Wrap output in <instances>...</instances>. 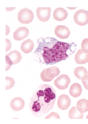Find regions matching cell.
Listing matches in <instances>:
<instances>
[{"label": "cell", "mask_w": 88, "mask_h": 124, "mask_svg": "<svg viewBox=\"0 0 88 124\" xmlns=\"http://www.w3.org/2000/svg\"><path fill=\"white\" fill-rule=\"evenodd\" d=\"M34 46L33 40L28 39L22 42L21 46V50L25 54H29L32 52L34 48Z\"/></svg>", "instance_id": "cell-15"}, {"label": "cell", "mask_w": 88, "mask_h": 124, "mask_svg": "<svg viewBox=\"0 0 88 124\" xmlns=\"http://www.w3.org/2000/svg\"><path fill=\"white\" fill-rule=\"evenodd\" d=\"M86 119H88V114L87 116V117H86Z\"/></svg>", "instance_id": "cell-25"}, {"label": "cell", "mask_w": 88, "mask_h": 124, "mask_svg": "<svg viewBox=\"0 0 88 124\" xmlns=\"http://www.w3.org/2000/svg\"><path fill=\"white\" fill-rule=\"evenodd\" d=\"M50 118H56V119H60L59 115L55 112H53L49 114L48 116L45 117V119H50Z\"/></svg>", "instance_id": "cell-23"}, {"label": "cell", "mask_w": 88, "mask_h": 124, "mask_svg": "<svg viewBox=\"0 0 88 124\" xmlns=\"http://www.w3.org/2000/svg\"><path fill=\"white\" fill-rule=\"evenodd\" d=\"M78 110L81 113L83 114L88 111V100L82 99L78 101L76 104Z\"/></svg>", "instance_id": "cell-17"}, {"label": "cell", "mask_w": 88, "mask_h": 124, "mask_svg": "<svg viewBox=\"0 0 88 124\" xmlns=\"http://www.w3.org/2000/svg\"><path fill=\"white\" fill-rule=\"evenodd\" d=\"M82 92L81 86L78 83H74L73 84L70 88V94L73 97H79L82 93Z\"/></svg>", "instance_id": "cell-16"}, {"label": "cell", "mask_w": 88, "mask_h": 124, "mask_svg": "<svg viewBox=\"0 0 88 124\" xmlns=\"http://www.w3.org/2000/svg\"><path fill=\"white\" fill-rule=\"evenodd\" d=\"M15 84V81L12 78H6V90H8L13 87Z\"/></svg>", "instance_id": "cell-20"}, {"label": "cell", "mask_w": 88, "mask_h": 124, "mask_svg": "<svg viewBox=\"0 0 88 124\" xmlns=\"http://www.w3.org/2000/svg\"><path fill=\"white\" fill-rule=\"evenodd\" d=\"M81 50L85 53H88V38L83 40L81 44Z\"/></svg>", "instance_id": "cell-21"}, {"label": "cell", "mask_w": 88, "mask_h": 124, "mask_svg": "<svg viewBox=\"0 0 88 124\" xmlns=\"http://www.w3.org/2000/svg\"><path fill=\"white\" fill-rule=\"evenodd\" d=\"M22 55L17 50L11 51L6 55V70L9 69L11 65H14L19 63L22 59Z\"/></svg>", "instance_id": "cell-4"}, {"label": "cell", "mask_w": 88, "mask_h": 124, "mask_svg": "<svg viewBox=\"0 0 88 124\" xmlns=\"http://www.w3.org/2000/svg\"><path fill=\"white\" fill-rule=\"evenodd\" d=\"M74 73L76 78L78 79H82L84 76L88 75V73L86 68L83 67H77L75 69Z\"/></svg>", "instance_id": "cell-19"}, {"label": "cell", "mask_w": 88, "mask_h": 124, "mask_svg": "<svg viewBox=\"0 0 88 124\" xmlns=\"http://www.w3.org/2000/svg\"><path fill=\"white\" fill-rule=\"evenodd\" d=\"M55 35L61 39H67L71 34L69 29L64 25H58L56 27L55 30Z\"/></svg>", "instance_id": "cell-9"}, {"label": "cell", "mask_w": 88, "mask_h": 124, "mask_svg": "<svg viewBox=\"0 0 88 124\" xmlns=\"http://www.w3.org/2000/svg\"><path fill=\"white\" fill-rule=\"evenodd\" d=\"M6 52L9 51L11 48V44L10 42L6 39Z\"/></svg>", "instance_id": "cell-24"}, {"label": "cell", "mask_w": 88, "mask_h": 124, "mask_svg": "<svg viewBox=\"0 0 88 124\" xmlns=\"http://www.w3.org/2000/svg\"><path fill=\"white\" fill-rule=\"evenodd\" d=\"M51 11L50 7H38L36 10L37 18L42 22H47L50 19Z\"/></svg>", "instance_id": "cell-8"}, {"label": "cell", "mask_w": 88, "mask_h": 124, "mask_svg": "<svg viewBox=\"0 0 88 124\" xmlns=\"http://www.w3.org/2000/svg\"><path fill=\"white\" fill-rule=\"evenodd\" d=\"M53 17L55 20L59 21H62L66 19L68 17L67 11L66 9L58 8L53 12Z\"/></svg>", "instance_id": "cell-13"}, {"label": "cell", "mask_w": 88, "mask_h": 124, "mask_svg": "<svg viewBox=\"0 0 88 124\" xmlns=\"http://www.w3.org/2000/svg\"><path fill=\"white\" fill-rule=\"evenodd\" d=\"M82 83L85 89L88 90V75L83 77L82 79Z\"/></svg>", "instance_id": "cell-22"}, {"label": "cell", "mask_w": 88, "mask_h": 124, "mask_svg": "<svg viewBox=\"0 0 88 124\" xmlns=\"http://www.w3.org/2000/svg\"><path fill=\"white\" fill-rule=\"evenodd\" d=\"M75 60L78 64H85L88 62V53H85L80 49L75 56Z\"/></svg>", "instance_id": "cell-14"}, {"label": "cell", "mask_w": 88, "mask_h": 124, "mask_svg": "<svg viewBox=\"0 0 88 124\" xmlns=\"http://www.w3.org/2000/svg\"><path fill=\"white\" fill-rule=\"evenodd\" d=\"M39 47H41L43 61L47 64H53L65 60L76 50L74 43L69 44L53 38L43 39Z\"/></svg>", "instance_id": "cell-1"}, {"label": "cell", "mask_w": 88, "mask_h": 124, "mask_svg": "<svg viewBox=\"0 0 88 124\" xmlns=\"http://www.w3.org/2000/svg\"><path fill=\"white\" fill-rule=\"evenodd\" d=\"M56 93L52 86L43 84L35 91L30 99V109L32 115L40 117L50 112L55 104Z\"/></svg>", "instance_id": "cell-2"}, {"label": "cell", "mask_w": 88, "mask_h": 124, "mask_svg": "<svg viewBox=\"0 0 88 124\" xmlns=\"http://www.w3.org/2000/svg\"><path fill=\"white\" fill-rule=\"evenodd\" d=\"M71 104V99L67 95H61L58 98L57 106L61 110H67Z\"/></svg>", "instance_id": "cell-10"}, {"label": "cell", "mask_w": 88, "mask_h": 124, "mask_svg": "<svg viewBox=\"0 0 88 124\" xmlns=\"http://www.w3.org/2000/svg\"><path fill=\"white\" fill-rule=\"evenodd\" d=\"M83 114L79 112L76 107H72L69 112L68 116L70 119H81L83 117Z\"/></svg>", "instance_id": "cell-18"}, {"label": "cell", "mask_w": 88, "mask_h": 124, "mask_svg": "<svg viewBox=\"0 0 88 124\" xmlns=\"http://www.w3.org/2000/svg\"><path fill=\"white\" fill-rule=\"evenodd\" d=\"M59 68L52 66L44 70L40 74V77L44 82H50L60 73Z\"/></svg>", "instance_id": "cell-3"}, {"label": "cell", "mask_w": 88, "mask_h": 124, "mask_svg": "<svg viewBox=\"0 0 88 124\" xmlns=\"http://www.w3.org/2000/svg\"><path fill=\"white\" fill-rule=\"evenodd\" d=\"M34 18L33 12L27 8H24L19 11L18 14V19L23 24H28L31 23Z\"/></svg>", "instance_id": "cell-5"}, {"label": "cell", "mask_w": 88, "mask_h": 124, "mask_svg": "<svg viewBox=\"0 0 88 124\" xmlns=\"http://www.w3.org/2000/svg\"><path fill=\"white\" fill-rule=\"evenodd\" d=\"M74 20L76 24L81 26H85L88 23V12L84 9L77 11L74 16Z\"/></svg>", "instance_id": "cell-6"}, {"label": "cell", "mask_w": 88, "mask_h": 124, "mask_svg": "<svg viewBox=\"0 0 88 124\" xmlns=\"http://www.w3.org/2000/svg\"><path fill=\"white\" fill-rule=\"evenodd\" d=\"M71 83L69 77L66 75H61L54 81V84L57 88L61 90H65Z\"/></svg>", "instance_id": "cell-7"}, {"label": "cell", "mask_w": 88, "mask_h": 124, "mask_svg": "<svg viewBox=\"0 0 88 124\" xmlns=\"http://www.w3.org/2000/svg\"><path fill=\"white\" fill-rule=\"evenodd\" d=\"M29 34V31L27 28L20 27L14 32L13 37L15 40L19 41L26 38L28 36Z\"/></svg>", "instance_id": "cell-11"}, {"label": "cell", "mask_w": 88, "mask_h": 124, "mask_svg": "<svg viewBox=\"0 0 88 124\" xmlns=\"http://www.w3.org/2000/svg\"><path fill=\"white\" fill-rule=\"evenodd\" d=\"M25 105L24 100L21 97H16L12 99L10 103L11 108L16 111L22 110Z\"/></svg>", "instance_id": "cell-12"}]
</instances>
